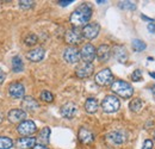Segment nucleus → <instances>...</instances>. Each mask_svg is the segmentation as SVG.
<instances>
[{
  "label": "nucleus",
  "mask_w": 155,
  "mask_h": 149,
  "mask_svg": "<svg viewBox=\"0 0 155 149\" xmlns=\"http://www.w3.org/2000/svg\"><path fill=\"white\" fill-rule=\"evenodd\" d=\"M111 56V48L107 44H101L96 49V57L100 62H107Z\"/></svg>",
  "instance_id": "obj_13"
},
{
  "label": "nucleus",
  "mask_w": 155,
  "mask_h": 149,
  "mask_svg": "<svg viewBox=\"0 0 155 149\" xmlns=\"http://www.w3.org/2000/svg\"><path fill=\"white\" fill-rule=\"evenodd\" d=\"M7 118L11 123H21L26 118V112L23 109H12L8 112Z\"/></svg>",
  "instance_id": "obj_14"
},
{
  "label": "nucleus",
  "mask_w": 155,
  "mask_h": 149,
  "mask_svg": "<svg viewBox=\"0 0 155 149\" xmlns=\"http://www.w3.org/2000/svg\"><path fill=\"white\" fill-rule=\"evenodd\" d=\"M21 108L24 111H36L39 108V104L32 97H24L21 100Z\"/></svg>",
  "instance_id": "obj_15"
},
{
  "label": "nucleus",
  "mask_w": 155,
  "mask_h": 149,
  "mask_svg": "<svg viewBox=\"0 0 155 149\" xmlns=\"http://www.w3.org/2000/svg\"><path fill=\"white\" fill-rule=\"evenodd\" d=\"M106 138L112 144H122L125 141V135L122 131H111L110 134H107Z\"/></svg>",
  "instance_id": "obj_19"
},
{
  "label": "nucleus",
  "mask_w": 155,
  "mask_h": 149,
  "mask_svg": "<svg viewBox=\"0 0 155 149\" xmlns=\"http://www.w3.org/2000/svg\"><path fill=\"white\" fill-rule=\"evenodd\" d=\"M82 37L87 38V39H93L99 35L100 32V25L93 22V23H88L82 28Z\"/></svg>",
  "instance_id": "obj_7"
},
{
  "label": "nucleus",
  "mask_w": 155,
  "mask_h": 149,
  "mask_svg": "<svg viewBox=\"0 0 155 149\" xmlns=\"http://www.w3.org/2000/svg\"><path fill=\"white\" fill-rule=\"evenodd\" d=\"M142 17V19H144V20H149V22H152V23H154V19H152V18H148V17H146V16H141Z\"/></svg>",
  "instance_id": "obj_37"
},
{
  "label": "nucleus",
  "mask_w": 155,
  "mask_h": 149,
  "mask_svg": "<svg viewBox=\"0 0 155 149\" xmlns=\"http://www.w3.org/2000/svg\"><path fill=\"white\" fill-rule=\"evenodd\" d=\"M49 136H50V128H48V127H45V128H43L42 130L39 131V140L41 141H43V142H45V143H48L49 142Z\"/></svg>",
  "instance_id": "obj_26"
},
{
  "label": "nucleus",
  "mask_w": 155,
  "mask_h": 149,
  "mask_svg": "<svg viewBox=\"0 0 155 149\" xmlns=\"http://www.w3.org/2000/svg\"><path fill=\"white\" fill-rule=\"evenodd\" d=\"M118 6L123 10H130V11L136 8L135 2H133V1H120V2H118Z\"/></svg>",
  "instance_id": "obj_28"
},
{
  "label": "nucleus",
  "mask_w": 155,
  "mask_h": 149,
  "mask_svg": "<svg viewBox=\"0 0 155 149\" xmlns=\"http://www.w3.org/2000/svg\"><path fill=\"white\" fill-rule=\"evenodd\" d=\"M142 149H153V141L152 140H146Z\"/></svg>",
  "instance_id": "obj_32"
},
{
  "label": "nucleus",
  "mask_w": 155,
  "mask_h": 149,
  "mask_svg": "<svg viewBox=\"0 0 155 149\" xmlns=\"http://www.w3.org/2000/svg\"><path fill=\"white\" fill-rule=\"evenodd\" d=\"M80 58L86 63H92L96 58V48L91 43L85 44L80 50Z\"/></svg>",
  "instance_id": "obj_6"
},
{
  "label": "nucleus",
  "mask_w": 155,
  "mask_h": 149,
  "mask_svg": "<svg viewBox=\"0 0 155 149\" xmlns=\"http://www.w3.org/2000/svg\"><path fill=\"white\" fill-rule=\"evenodd\" d=\"M73 2V0H68V1H58V4L61 5V6H68L69 4H72Z\"/></svg>",
  "instance_id": "obj_35"
},
{
  "label": "nucleus",
  "mask_w": 155,
  "mask_h": 149,
  "mask_svg": "<svg viewBox=\"0 0 155 149\" xmlns=\"http://www.w3.org/2000/svg\"><path fill=\"white\" fill-rule=\"evenodd\" d=\"M131 79H133V81H140V80H142V72L140 69H136L135 72L133 73V75H131Z\"/></svg>",
  "instance_id": "obj_31"
},
{
  "label": "nucleus",
  "mask_w": 155,
  "mask_h": 149,
  "mask_svg": "<svg viewBox=\"0 0 155 149\" xmlns=\"http://www.w3.org/2000/svg\"><path fill=\"white\" fill-rule=\"evenodd\" d=\"M13 147V141L10 137L0 136V149H11Z\"/></svg>",
  "instance_id": "obj_24"
},
{
  "label": "nucleus",
  "mask_w": 155,
  "mask_h": 149,
  "mask_svg": "<svg viewBox=\"0 0 155 149\" xmlns=\"http://www.w3.org/2000/svg\"><path fill=\"white\" fill-rule=\"evenodd\" d=\"M154 138H155V131H154Z\"/></svg>",
  "instance_id": "obj_41"
},
{
  "label": "nucleus",
  "mask_w": 155,
  "mask_h": 149,
  "mask_svg": "<svg viewBox=\"0 0 155 149\" xmlns=\"http://www.w3.org/2000/svg\"><path fill=\"white\" fill-rule=\"evenodd\" d=\"M24 42L26 45H35L38 42V37L35 34H28L24 38Z\"/></svg>",
  "instance_id": "obj_27"
},
{
  "label": "nucleus",
  "mask_w": 155,
  "mask_h": 149,
  "mask_svg": "<svg viewBox=\"0 0 155 149\" xmlns=\"http://www.w3.org/2000/svg\"><path fill=\"white\" fill-rule=\"evenodd\" d=\"M93 71H94V66L92 63L82 62L75 68V75L80 79H85L93 74Z\"/></svg>",
  "instance_id": "obj_9"
},
{
  "label": "nucleus",
  "mask_w": 155,
  "mask_h": 149,
  "mask_svg": "<svg viewBox=\"0 0 155 149\" xmlns=\"http://www.w3.org/2000/svg\"><path fill=\"white\" fill-rule=\"evenodd\" d=\"M98 100L96 98H88L85 103V110L88 112V113H96L98 110Z\"/></svg>",
  "instance_id": "obj_21"
},
{
  "label": "nucleus",
  "mask_w": 155,
  "mask_h": 149,
  "mask_svg": "<svg viewBox=\"0 0 155 149\" xmlns=\"http://www.w3.org/2000/svg\"><path fill=\"white\" fill-rule=\"evenodd\" d=\"M149 75H150L152 78H154V79H155V73H149Z\"/></svg>",
  "instance_id": "obj_39"
},
{
  "label": "nucleus",
  "mask_w": 155,
  "mask_h": 149,
  "mask_svg": "<svg viewBox=\"0 0 155 149\" xmlns=\"http://www.w3.org/2000/svg\"><path fill=\"white\" fill-rule=\"evenodd\" d=\"M63 58H64L66 62H68L71 65L78 63L79 60H80V51L75 47H68L63 51Z\"/></svg>",
  "instance_id": "obj_10"
},
{
  "label": "nucleus",
  "mask_w": 155,
  "mask_h": 149,
  "mask_svg": "<svg viewBox=\"0 0 155 149\" xmlns=\"http://www.w3.org/2000/svg\"><path fill=\"white\" fill-rule=\"evenodd\" d=\"M92 17V6L87 2L81 4L79 7L74 10V12L71 15L69 22L74 28H79V26H85L90 19Z\"/></svg>",
  "instance_id": "obj_1"
},
{
  "label": "nucleus",
  "mask_w": 155,
  "mask_h": 149,
  "mask_svg": "<svg viewBox=\"0 0 155 149\" xmlns=\"http://www.w3.org/2000/svg\"><path fill=\"white\" fill-rule=\"evenodd\" d=\"M5 81V73L1 71V68H0V85H2V82Z\"/></svg>",
  "instance_id": "obj_36"
},
{
  "label": "nucleus",
  "mask_w": 155,
  "mask_h": 149,
  "mask_svg": "<svg viewBox=\"0 0 155 149\" xmlns=\"http://www.w3.org/2000/svg\"><path fill=\"white\" fill-rule=\"evenodd\" d=\"M142 108H143V101H142V99H140V98L133 99V100L130 101V104H129V109L133 112L141 111Z\"/></svg>",
  "instance_id": "obj_23"
},
{
  "label": "nucleus",
  "mask_w": 155,
  "mask_h": 149,
  "mask_svg": "<svg viewBox=\"0 0 155 149\" xmlns=\"http://www.w3.org/2000/svg\"><path fill=\"white\" fill-rule=\"evenodd\" d=\"M36 144V137H20L17 141V147L19 149H30L34 148V146Z\"/></svg>",
  "instance_id": "obj_20"
},
{
  "label": "nucleus",
  "mask_w": 155,
  "mask_h": 149,
  "mask_svg": "<svg viewBox=\"0 0 155 149\" xmlns=\"http://www.w3.org/2000/svg\"><path fill=\"white\" fill-rule=\"evenodd\" d=\"M44 55H45V50L43 48H35L26 54V58L31 62H41L44 58Z\"/></svg>",
  "instance_id": "obj_17"
},
{
  "label": "nucleus",
  "mask_w": 155,
  "mask_h": 149,
  "mask_svg": "<svg viewBox=\"0 0 155 149\" xmlns=\"http://www.w3.org/2000/svg\"><path fill=\"white\" fill-rule=\"evenodd\" d=\"M41 99L43 101H45V103H51L54 100V95H53L51 92H49V91H43L41 93Z\"/></svg>",
  "instance_id": "obj_29"
},
{
  "label": "nucleus",
  "mask_w": 155,
  "mask_h": 149,
  "mask_svg": "<svg viewBox=\"0 0 155 149\" xmlns=\"http://www.w3.org/2000/svg\"><path fill=\"white\" fill-rule=\"evenodd\" d=\"M61 114L62 117L67 118V119H72L74 118V116L77 114V105L74 103H67L61 108Z\"/></svg>",
  "instance_id": "obj_16"
},
{
  "label": "nucleus",
  "mask_w": 155,
  "mask_h": 149,
  "mask_svg": "<svg viewBox=\"0 0 155 149\" xmlns=\"http://www.w3.org/2000/svg\"><path fill=\"white\" fill-rule=\"evenodd\" d=\"M12 71L15 73H20L24 71V63H23L20 56H15L12 58Z\"/></svg>",
  "instance_id": "obj_22"
},
{
  "label": "nucleus",
  "mask_w": 155,
  "mask_h": 149,
  "mask_svg": "<svg viewBox=\"0 0 155 149\" xmlns=\"http://www.w3.org/2000/svg\"><path fill=\"white\" fill-rule=\"evenodd\" d=\"M1 122H2V114L0 113V123H1Z\"/></svg>",
  "instance_id": "obj_40"
},
{
  "label": "nucleus",
  "mask_w": 155,
  "mask_h": 149,
  "mask_svg": "<svg viewBox=\"0 0 155 149\" xmlns=\"http://www.w3.org/2000/svg\"><path fill=\"white\" fill-rule=\"evenodd\" d=\"M78 137H79V141L82 143V144H91L94 142V134L90 129L85 128V127H81L79 129L78 132Z\"/></svg>",
  "instance_id": "obj_11"
},
{
  "label": "nucleus",
  "mask_w": 155,
  "mask_h": 149,
  "mask_svg": "<svg viewBox=\"0 0 155 149\" xmlns=\"http://www.w3.org/2000/svg\"><path fill=\"white\" fill-rule=\"evenodd\" d=\"M8 94L15 99H23L25 95V87L20 82H12L8 86Z\"/></svg>",
  "instance_id": "obj_12"
},
{
  "label": "nucleus",
  "mask_w": 155,
  "mask_h": 149,
  "mask_svg": "<svg viewBox=\"0 0 155 149\" xmlns=\"http://www.w3.org/2000/svg\"><path fill=\"white\" fill-rule=\"evenodd\" d=\"M111 53L114 54V57L116 58L118 62L124 63V62L128 60L127 49H125V47H123V45H115L114 49L111 50Z\"/></svg>",
  "instance_id": "obj_18"
},
{
  "label": "nucleus",
  "mask_w": 155,
  "mask_h": 149,
  "mask_svg": "<svg viewBox=\"0 0 155 149\" xmlns=\"http://www.w3.org/2000/svg\"><path fill=\"white\" fill-rule=\"evenodd\" d=\"M146 48H147L146 43L142 42L141 39H134V41H133V49H134L135 51H137V53L143 51Z\"/></svg>",
  "instance_id": "obj_25"
},
{
  "label": "nucleus",
  "mask_w": 155,
  "mask_h": 149,
  "mask_svg": "<svg viewBox=\"0 0 155 149\" xmlns=\"http://www.w3.org/2000/svg\"><path fill=\"white\" fill-rule=\"evenodd\" d=\"M64 41H66V43L71 44L72 47L77 45L79 43H81V41H82V32L78 28H72L66 31Z\"/></svg>",
  "instance_id": "obj_5"
},
{
  "label": "nucleus",
  "mask_w": 155,
  "mask_h": 149,
  "mask_svg": "<svg viewBox=\"0 0 155 149\" xmlns=\"http://www.w3.org/2000/svg\"><path fill=\"white\" fill-rule=\"evenodd\" d=\"M150 90H152V92L155 94V85H153V86H152V88H150Z\"/></svg>",
  "instance_id": "obj_38"
},
{
  "label": "nucleus",
  "mask_w": 155,
  "mask_h": 149,
  "mask_svg": "<svg viewBox=\"0 0 155 149\" xmlns=\"http://www.w3.org/2000/svg\"><path fill=\"white\" fill-rule=\"evenodd\" d=\"M94 80L99 86H109L114 82V74L109 68H104L96 74Z\"/></svg>",
  "instance_id": "obj_4"
},
{
  "label": "nucleus",
  "mask_w": 155,
  "mask_h": 149,
  "mask_svg": "<svg viewBox=\"0 0 155 149\" xmlns=\"http://www.w3.org/2000/svg\"><path fill=\"white\" fill-rule=\"evenodd\" d=\"M111 91L115 94H117V95H119L120 98H124V99H129L134 94L133 86L129 82L123 81V80H116V81H114L111 84Z\"/></svg>",
  "instance_id": "obj_2"
},
{
  "label": "nucleus",
  "mask_w": 155,
  "mask_h": 149,
  "mask_svg": "<svg viewBox=\"0 0 155 149\" xmlns=\"http://www.w3.org/2000/svg\"><path fill=\"white\" fill-rule=\"evenodd\" d=\"M34 5H35V2L31 1V0H20L19 1L20 8H24V10H26V8H31Z\"/></svg>",
  "instance_id": "obj_30"
},
{
  "label": "nucleus",
  "mask_w": 155,
  "mask_h": 149,
  "mask_svg": "<svg viewBox=\"0 0 155 149\" xmlns=\"http://www.w3.org/2000/svg\"><path fill=\"white\" fill-rule=\"evenodd\" d=\"M147 29H148V31H149V32L155 34V23H149V24H148V26H147Z\"/></svg>",
  "instance_id": "obj_33"
},
{
  "label": "nucleus",
  "mask_w": 155,
  "mask_h": 149,
  "mask_svg": "<svg viewBox=\"0 0 155 149\" xmlns=\"http://www.w3.org/2000/svg\"><path fill=\"white\" fill-rule=\"evenodd\" d=\"M37 130L36 124L32 121H23L21 123H19L17 131L19 132L21 136H30L32 134H35Z\"/></svg>",
  "instance_id": "obj_8"
},
{
  "label": "nucleus",
  "mask_w": 155,
  "mask_h": 149,
  "mask_svg": "<svg viewBox=\"0 0 155 149\" xmlns=\"http://www.w3.org/2000/svg\"><path fill=\"white\" fill-rule=\"evenodd\" d=\"M32 149H48V147L45 144H42V143H36Z\"/></svg>",
  "instance_id": "obj_34"
},
{
  "label": "nucleus",
  "mask_w": 155,
  "mask_h": 149,
  "mask_svg": "<svg viewBox=\"0 0 155 149\" xmlns=\"http://www.w3.org/2000/svg\"><path fill=\"white\" fill-rule=\"evenodd\" d=\"M101 108L107 113H114V112L118 111L120 108L119 99L116 95H106L101 101Z\"/></svg>",
  "instance_id": "obj_3"
}]
</instances>
